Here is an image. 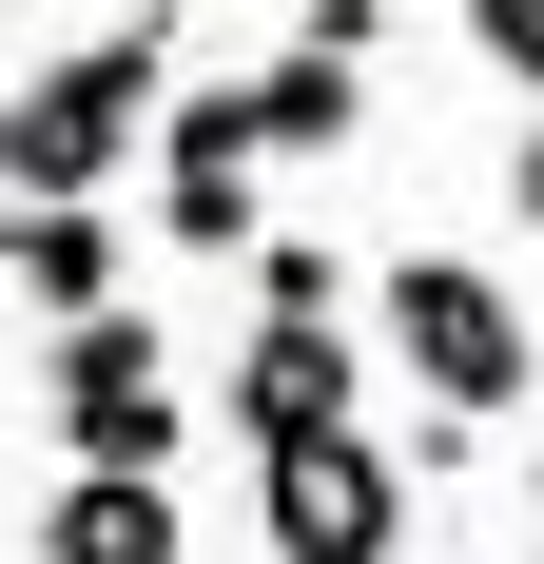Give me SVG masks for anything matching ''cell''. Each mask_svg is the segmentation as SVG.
<instances>
[{"label": "cell", "mask_w": 544, "mask_h": 564, "mask_svg": "<svg viewBox=\"0 0 544 564\" xmlns=\"http://www.w3.org/2000/svg\"><path fill=\"white\" fill-rule=\"evenodd\" d=\"M156 117H175V20H78V40H40V78L0 98V195H20V215H98Z\"/></svg>", "instance_id": "6da1fadb"}, {"label": "cell", "mask_w": 544, "mask_h": 564, "mask_svg": "<svg viewBox=\"0 0 544 564\" xmlns=\"http://www.w3.org/2000/svg\"><path fill=\"white\" fill-rule=\"evenodd\" d=\"M370 332H389V370L428 390V429H487V409H525V292L487 273V253H389V292H370Z\"/></svg>", "instance_id": "7a4b0ae2"}, {"label": "cell", "mask_w": 544, "mask_h": 564, "mask_svg": "<svg viewBox=\"0 0 544 564\" xmlns=\"http://www.w3.org/2000/svg\"><path fill=\"white\" fill-rule=\"evenodd\" d=\"M40 409H58V448L98 467V487H175V370H156V312H98V332H58L40 350Z\"/></svg>", "instance_id": "3957f363"}, {"label": "cell", "mask_w": 544, "mask_h": 564, "mask_svg": "<svg viewBox=\"0 0 544 564\" xmlns=\"http://www.w3.org/2000/svg\"><path fill=\"white\" fill-rule=\"evenodd\" d=\"M253 525H272V564H389L409 545V448H370V429L272 448L253 467Z\"/></svg>", "instance_id": "277c9868"}, {"label": "cell", "mask_w": 544, "mask_h": 564, "mask_svg": "<svg viewBox=\"0 0 544 564\" xmlns=\"http://www.w3.org/2000/svg\"><path fill=\"white\" fill-rule=\"evenodd\" d=\"M253 175H272L253 78H215V98L156 117V234H175V253H253Z\"/></svg>", "instance_id": "5b68a950"}, {"label": "cell", "mask_w": 544, "mask_h": 564, "mask_svg": "<svg viewBox=\"0 0 544 564\" xmlns=\"http://www.w3.org/2000/svg\"><path fill=\"white\" fill-rule=\"evenodd\" d=\"M370 40H389L370 0H312V20L253 58V137H272V156H330V137L370 117Z\"/></svg>", "instance_id": "8992f818"}, {"label": "cell", "mask_w": 544, "mask_h": 564, "mask_svg": "<svg viewBox=\"0 0 544 564\" xmlns=\"http://www.w3.org/2000/svg\"><path fill=\"white\" fill-rule=\"evenodd\" d=\"M350 409H370V350L350 332H253L233 350V448H330V429H350Z\"/></svg>", "instance_id": "52a82bcc"}, {"label": "cell", "mask_w": 544, "mask_h": 564, "mask_svg": "<svg viewBox=\"0 0 544 564\" xmlns=\"http://www.w3.org/2000/svg\"><path fill=\"white\" fill-rule=\"evenodd\" d=\"M0 292H20L40 332H98V312H137V292H117V215H20Z\"/></svg>", "instance_id": "ba28073f"}, {"label": "cell", "mask_w": 544, "mask_h": 564, "mask_svg": "<svg viewBox=\"0 0 544 564\" xmlns=\"http://www.w3.org/2000/svg\"><path fill=\"white\" fill-rule=\"evenodd\" d=\"M175 545H195L175 487H98V467H58V507H40V564H175Z\"/></svg>", "instance_id": "9c48e42d"}, {"label": "cell", "mask_w": 544, "mask_h": 564, "mask_svg": "<svg viewBox=\"0 0 544 564\" xmlns=\"http://www.w3.org/2000/svg\"><path fill=\"white\" fill-rule=\"evenodd\" d=\"M467 40H487V58H505V98L544 117V0H487V20H467Z\"/></svg>", "instance_id": "30bf717a"}, {"label": "cell", "mask_w": 544, "mask_h": 564, "mask_svg": "<svg viewBox=\"0 0 544 564\" xmlns=\"http://www.w3.org/2000/svg\"><path fill=\"white\" fill-rule=\"evenodd\" d=\"M505 215H525V234H544V117H525V156H505Z\"/></svg>", "instance_id": "8fae6325"}, {"label": "cell", "mask_w": 544, "mask_h": 564, "mask_svg": "<svg viewBox=\"0 0 544 564\" xmlns=\"http://www.w3.org/2000/svg\"><path fill=\"white\" fill-rule=\"evenodd\" d=\"M0 253H20V215H0Z\"/></svg>", "instance_id": "7c38bea8"}, {"label": "cell", "mask_w": 544, "mask_h": 564, "mask_svg": "<svg viewBox=\"0 0 544 564\" xmlns=\"http://www.w3.org/2000/svg\"><path fill=\"white\" fill-rule=\"evenodd\" d=\"M0 215H20V195H0Z\"/></svg>", "instance_id": "4fadbf2b"}, {"label": "cell", "mask_w": 544, "mask_h": 564, "mask_svg": "<svg viewBox=\"0 0 544 564\" xmlns=\"http://www.w3.org/2000/svg\"><path fill=\"white\" fill-rule=\"evenodd\" d=\"M525 564H544V545H525Z\"/></svg>", "instance_id": "5bb4252c"}]
</instances>
